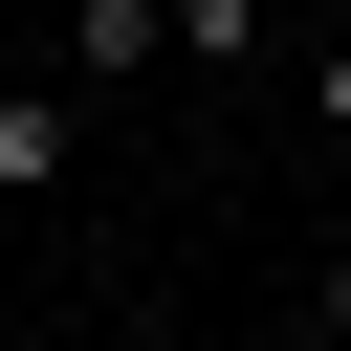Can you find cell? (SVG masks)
Wrapping results in <instances>:
<instances>
[{
  "label": "cell",
  "mask_w": 351,
  "mask_h": 351,
  "mask_svg": "<svg viewBox=\"0 0 351 351\" xmlns=\"http://www.w3.org/2000/svg\"><path fill=\"white\" fill-rule=\"evenodd\" d=\"M132 66H176V0H66V88H132Z\"/></svg>",
  "instance_id": "obj_1"
},
{
  "label": "cell",
  "mask_w": 351,
  "mask_h": 351,
  "mask_svg": "<svg viewBox=\"0 0 351 351\" xmlns=\"http://www.w3.org/2000/svg\"><path fill=\"white\" fill-rule=\"evenodd\" d=\"M0 219H22V197H0Z\"/></svg>",
  "instance_id": "obj_7"
},
{
  "label": "cell",
  "mask_w": 351,
  "mask_h": 351,
  "mask_svg": "<svg viewBox=\"0 0 351 351\" xmlns=\"http://www.w3.org/2000/svg\"><path fill=\"white\" fill-rule=\"evenodd\" d=\"M329 351H351V329H329Z\"/></svg>",
  "instance_id": "obj_6"
},
{
  "label": "cell",
  "mask_w": 351,
  "mask_h": 351,
  "mask_svg": "<svg viewBox=\"0 0 351 351\" xmlns=\"http://www.w3.org/2000/svg\"><path fill=\"white\" fill-rule=\"evenodd\" d=\"M329 22H351V0H285V44H329Z\"/></svg>",
  "instance_id": "obj_5"
},
{
  "label": "cell",
  "mask_w": 351,
  "mask_h": 351,
  "mask_svg": "<svg viewBox=\"0 0 351 351\" xmlns=\"http://www.w3.org/2000/svg\"><path fill=\"white\" fill-rule=\"evenodd\" d=\"M66 154H88V110H66V88H0V197H44Z\"/></svg>",
  "instance_id": "obj_2"
},
{
  "label": "cell",
  "mask_w": 351,
  "mask_h": 351,
  "mask_svg": "<svg viewBox=\"0 0 351 351\" xmlns=\"http://www.w3.org/2000/svg\"><path fill=\"white\" fill-rule=\"evenodd\" d=\"M307 132H329V154H351V22H329V44H307Z\"/></svg>",
  "instance_id": "obj_4"
},
{
  "label": "cell",
  "mask_w": 351,
  "mask_h": 351,
  "mask_svg": "<svg viewBox=\"0 0 351 351\" xmlns=\"http://www.w3.org/2000/svg\"><path fill=\"white\" fill-rule=\"evenodd\" d=\"M263 44H285V0H176V66H197V88H241Z\"/></svg>",
  "instance_id": "obj_3"
}]
</instances>
